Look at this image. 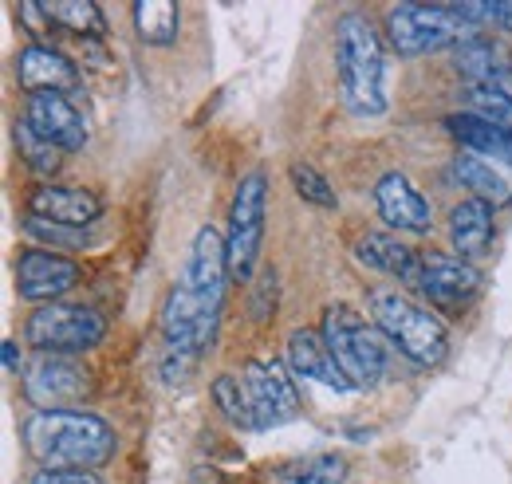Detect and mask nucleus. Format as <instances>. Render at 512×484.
Masks as SVG:
<instances>
[{
    "instance_id": "13",
    "label": "nucleus",
    "mask_w": 512,
    "mask_h": 484,
    "mask_svg": "<svg viewBox=\"0 0 512 484\" xmlns=\"http://www.w3.org/2000/svg\"><path fill=\"white\" fill-rule=\"evenodd\" d=\"M16 75L28 95H71L79 91V67L52 44H28L16 56Z\"/></svg>"
},
{
    "instance_id": "2",
    "label": "nucleus",
    "mask_w": 512,
    "mask_h": 484,
    "mask_svg": "<svg viewBox=\"0 0 512 484\" xmlns=\"http://www.w3.org/2000/svg\"><path fill=\"white\" fill-rule=\"evenodd\" d=\"M24 449L44 469L95 473L115 453L111 425L83 410H36L24 422Z\"/></svg>"
},
{
    "instance_id": "34",
    "label": "nucleus",
    "mask_w": 512,
    "mask_h": 484,
    "mask_svg": "<svg viewBox=\"0 0 512 484\" xmlns=\"http://www.w3.org/2000/svg\"><path fill=\"white\" fill-rule=\"evenodd\" d=\"M4 370L8 374H20V351H16L12 339H4Z\"/></svg>"
},
{
    "instance_id": "9",
    "label": "nucleus",
    "mask_w": 512,
    "mask_h": 484,
    "mask_svg": "<svg viewBox=\"0 0 512 484\" xmlns=\"http://www.w3.org/2000/svg\"><path fill=\"white\" fill-rule=\"evenodd\" d=\"M24 390L40 410H67L71 402L91 398V374L71 355H40L24 374Z\"/></svg>"
},
{
    "instance_id": "33",
    "label": "nucleus",
    "mask_w": 512,
    "mask_h": 484,
    "mask_svg": "<svg viewBox=\"0 0 512 484\" xmlns=\"http://www.w3.org/2000/svg\"><path fill=\"white\" fill-rule=\"evenodd\" d=\"M485 24H497V28H509L512 32V0L485 4Z\"/></svg>"
},
{
    "instance_id": "31",
    "label": "nucleus",
    "mask_w": 512,
    "mask_h": 484,
    "mask_svg": "<svg viewBox=\"0 0 512 484\" xmlns=\"http://www.w3.org/2000/svg\"><path fill=\"white\" fill-rule=\"evenodd\" d=\"M16 16H20V20H24V28L32 32V44H48V40H44V36H48V24H44V20H52V16H48V8H44V4L24 0V4L16 8Z\"/></svg>"
},
{
    "instance_id": "27",
    "label": "nucleus",
    "mask_w": 512,
    "mask_h": 484,
    "mask_svg": "<svg viewBox=\"0 0 512 484\" xmlns=\"http://www.w3.org/2000/svg\"><path fill=\"white\" fill-rule=\"evenodd\" d=\"M347 481V461L339 453H320V457H308V461H296L288 465L276 484H343Z\"/></svg>"
},
{
    "instance_id": "21",
    "label": "nucleus",
    "mask_w": 512,
    "mask_h": 484,
    "mask_svg": "<svg viewBox=\"0 0 512 484\" xmlns=\"http://www.w3.org/2000/svg\"><path fill=\"white\" fill-rule=\"evenodd\" d=\"M453 174H457V182L465 185L473 197L489 201L493 209L512 201V170L501 166V162H489V158H481V154L461 150V154L453 158Z\"/></svg>"
},
{
    "instance_id": "5",
    "label": "nucleus",
    "mask_w": 512,
    "mask_h": 484,
    "mask_svg": "<svg viewBox=\"0 0 512 484\" xmlns=\"http://www.w3.org/2000/svg\"><path fill=\"white\" fill-rule=\"evenodd\" d=\"M323 343L331 347L339 370L347 374V382L355 390H371L379 386L386 374V339L379 327H371L355 307L347 303H331L320 319Z\"/></svg>"
},
{
    "instance_id": "17",
    "label": "nucleus",
    "mask_w": 512,
    "mask_h": 484,
    "mask_svg": "<svg viewBox=\"0 0 512 484\" xmlns=\"http://www.w3.org/2000/svg\"><path fill=\"white\" fill-rule=\"evenodd\" d=\"M99 213H103L99 197L91 189H79V185H40L28 197V217L71 225V229H87Z\"/></svg>"
},
{
    "instance_id": "10",
    "label": "nucleus",
    "mask_w": 512,
    "mask_h": 484,
    "mask_svg": "<svg viewBox=\"0 0 512 484\" xmlns=\"http://www.w3.org/2000/svg\"><path fill=\"white\" fill-rule=\"evenodd\" d=\"M245 386L253 394V410L260 429L292 422L300 414V394H296V378L292 366L284 363H249L245 366Z\"/></svg>"
},
{
    "instance_id": "29",
    "label": "nucleus",
    "mask_w": 512,
    "mask_h": 484,
    "mask_svg": "<svg viewBox=\"0 0 512 484\" xmlns=\"http://www.w3.org/2000/svg\"><path fill=\"white\" fill-rule=\"evenodd\" d=\"M24 233L40 244H56V248H87L91 233L87 229H71L56 221H40V217H24Z\"/></svg>"
},
{
    "instance_id": "7",
    "label": "nucleus",
    "mask_w": 512,
    "mask_h": 484,
    "mask_svg": "<svg viewBox=\"0 0 512 484\" xmlns=\"http://www.w3.org/2000/svg\"><path fill=\"white\" fill-rule=\"evenodd\" d=\"M24 335L40 355H79L107 339V319L83 303H44L28 315Z\"/></svg>"
},
{
    "instance_id": "30",
    "label": "nucleus",
    "mask_w": 512,
    "mask_h": 484,
    "mask_svg": "<svg viewBox=\"0 0 512 484\" xmlns=\"http://www.w3.org/2000/svg\"><path fill=\"white\" fill-rule=\"evenodd\" d=\"M469 107H473V115H481V119L497 122V126H505L512 130V95L505 91H493V87H469Z\"/></svg>"
},
{
    "instance_id": "18",
    "label": "nucleus",
    "mask_w": 512,
    "mask_h": 484,
    "mask_svg": "<svg viewBox=\"0 0 512 484\" xmlns=\"http://www.w3.org/2000/svg\"><path fill=\"white\" fill-rule=\"evenodd\" d=\"M453 67L469 79V87H493L512 95V60L505 48H497L485 36H473L453 48Z\"/></svg>"
},
{
    "instance_id": "23",
    "label": "nucleus",
    "mask_w": 512,
    "mask_h": 484,
    "mask_svg": "<svg viewBox=\"0 0 512 484\" xmlns=\"http://www.w3.org/2000/svg\"><path fill=\"white\" fill-rule=\"evenodd\" d=\"M130 16H134V32L138 40L146 44H174L178 40V24H182V12L174 0H134L130 4Z\"/></svg>"
},
{
    "instance_id": "32",
    "label": "nucleus",
    "mask_w": 512,
    "mask_h": 484,
    "mask_svg": "<svg viewBox=\"0 0 512 484\" xmlns=\"http://www.w3.org/2000/svg\"><path fill=\"white\" fill-rule=\"evenodd\" d=\"M32 484H103L95 473H75V469H40Z\"/></svg>"
},
{
    "instance_id": "16",
    "label": "nucleus",
    "mask_w": 512,
    "mask_h": 484,
    "mask_svg": "<svg viewBox=\"0 0 512 484\" xmlns=\"http://www.w3.org/2000/svg\"><path fill=\"white\" fill-rule=\"evenodd\" d=\"M288 366H292L296 378L316 382L323 390H339V394H343V390H355V386L347 382V374L339 370V363H335L331 347L323 343V335L312 331V327L292 331V339H288Z\"/></svg>"
},
{
    "instance_id": "11",
    "label": "nucleus",
    "mask_w": 512,
    "mask_h": 484,
    "mask_svg": "<svg viewBox=\"0 0 512 484\" xmlns=\"http://www.w3.org/2000/svg\"><path fill=\"white\" fill-rule=\"evenodd\" d=\"M418 288L426 292V300L434 303V307L457 315V311H465V303L477 296L481 272L469 260H461V256L430 252V256H422V280H418Z\"/></svg>"
},
{
    "instance_id": "22",
    "label": "nucleus",
    "mask_w": 512,
    "mask_h": 484,
    "mask_svg": "<svg viewBox=\"0 0 512 484\" xmlns=\"http://www.w3.org/2000/svg\"><path fill=\"white\" fill-rule=\"evenodd\" d=\"M355 256L367 268L386 272V276H394L402 284H418L422 280V260L406 244H398V237H390V233H367L363 241L355 244Z\"/></svg>"
},
{
    "instance_id": "6",
    "label": "nucleus",
    "mask_w": 512,
    "mask_h": 484,
    "mask_svg": "<svg viewBox=\"0 0 512 484\" xmlns=\"http://www.w3.org/2000/svg\"><path fill=\"white\" fill-rule=\"evenodd\" d=\"M473 36H477V24H469L457 12V4H398L386 16V40L402 60L457 48Z\"/></svg>"
},
{
    "instance_id": "4",
    "label": "nucleus",
    "mask_w": 512,
    "mask_h": 484,
    "mask_svg": "<svg viewBox=\"0 0 512 484\" xmlns=\"http://www.w3.org/2000/svg\"><path fill=\"white\" fill-rule=\"evenodd\" d=\"M371 315L383 339H390V347H398L410 363L426 366V370L446 363V323L430 307H418L414 300L398 296L394 288H371Z\"/></svg>"
},
{
    "instance_id": "1",
    "label": "nucleus",
    "mask_w": 512,
    "mask_h": 484,
    "mask_svg": "<svg viewBox=\"0 0 512 484\" xmlns=\"http://www.w3.org/2000/svg\"><path fill=\"white\" fill-rule=\"evenodd\" d=\"M229 248L213 225H201L193 237L190 260L182 280L170 288L162 307V339H166V382H182L193 370L197 355L213 343L221 307H225V284H229Z\"/></svg>"
},
{
    "instance_id": "24",
    "label": "nucleus",
    "mask_w": 512,
    "mask_h": 484,
    "mask_svg": "<svg viewBox=\"0 0 512 484\" xmlns=\"http://www.w3.org/2000/svg\"><path fill=\"white\" fill-rule=\"evenodd\" d=\"M213 402H217V410L237 425V429H260L253 410V394L245 386V374H221V378H213Z\"/></svg>"
},
{
    "instance_id": "14",
    "label": "nucleus",
    "mask_w": 512,
    "mask_h": 484,
    "mask_svg": "<svg viewBox=\"0 0 512 484\" xmlns=\"http://www.w3.org/2000/svg\"><path fill=\"white\" fill-rule=\"evenodd\" d=\"M28 126L64 154L87 146V122L67 103V95H28Z\"/></svg>"
},
{
    "instance_id": "26",
    "label": "nucleus",
    "mask_w": 512,
    "mask_h": 484,
    "mask_svg": "<svg viewBox=\"0 0 512 484\" xmlns=\"http://www.w3.org/2000/svg\"><path fill=\"white\" fill-rule=\"evenodd\" d=\"M44 8H48V16H52L60 28L75 32V36H103V32H107L103 12H99L95 0H52V4H44Z\"/></svg>"
},
{
    "instance_id": "25",
    "label": "nucleus",
    "mask_w": 512,
    "mask_h": 484,
    "mask_svg": "<svg viewBox=\"0 0 512 484\" xmlns=\"http://www.w3.org/2000/svg\"><path fill=\"white\" fill-rule=\"evenodd\" d=\"M12 138H16V150H20V158L40 174V178H52L56 170H60V162H64V150L60 146H52V142H44L28 119H20L12 126Z\"/></svg>"
},
{
    "instance_id": "19",
    "label": "nucleus",
    "mask_w": 512,
    "mask_h": 484,
    "mask_svg": "<svg viewBox=\"0 0 512 484\" xmlns=\"http://www.w3.org/2000/svg\"><path fill=\"white\" fill-rule=\"evenodd\" d=\"M449 241H453L461 260L473 264L489 248V241H493V205L481 201V197L457 201L453 213H449Z\"/></svg>"
},
{
    "instance_id": "28",
    "label": "nucleus",
    "mask_w": 512,
    "mask_h": 484,
    "mask_svg": "<svg viewBox=\"0 0 512 484\" xmlns=\"http://www.w3.org/2000/svg\"><path fill=\"white\" fill-rule=\"evenodd\" d=\"M288 178H292V189H296L308 205H320V209H335V205H339L331 182L323 178L312 162H292V166H288Z\"/></svg>"
},
{
    "instance_id": "12",
    "label": "nucleus",
    "mask_w": 512,
    "mask_h": 484,
    "mask_svg": "<svg viewBox=\"0 0 512 484\" xmlns=\"http://www.w3.org/2000/svg\"><path fill=\"white\" fill-rule=\"evenodd\" d=\"M79 284V264L67 260L60 252H44V248H28L16 260V288L20 296L32 303H60L64 292Z\"/></svg>"
},
{
    "instance_id": "15",
    "label": "nucleus",
    "mask_w": 512,
    "mask_h": 484,
    "mask_svg": "<svg viewBox=\"0 0 512 484\" xmlns=\"http://www.w3.org/2000/svg\"><path fill=\"white\" fill-rule=\"evenodd\" d=\"M375 205H379V213H383V221L390 229L430 233V225H434L430 201L410 185L406 174H383L379 185H375Z\"/></svg>"
},
{
    "instance_id": "20",
    "label": "nucleus",
    "mask_w": 512,
    "mask_h": 484,
    "mask_svg": "<svg viewBox=\"0 0 512 484\" xmlns=\"http://www.w3.org/2000/svg\"><path fill=\"white\" fill-rule=\"evenodd\" d=\"M446 130L469 150V154H481L489 162H501L512 170V130L497 126V122L481 119V115H449Z\"/></svg>"
},
{
    "instance_id": "8",
    "label": "nucleus",
    "mask_w": 512,
    "mask_h": 484,
    "mask_svg": "<svg viewBox=\"0 0 512 484\" xmlns=\"http://www.w3.org/2000/svg\"><path fill=\"white\" fill-rule=\"evenodd\" d=\"M264 209H268V178L264 170H249L237 193H233V209H229V233H225V248H229V276L233 280H249L260 256V241H264Z\"/></svg>"
},
{
    "instance_id": "3",
    "label": "nucleus",
    "mask_w": 512,
    "mask_h": 484,
    "mask_svg": "<svg viewBox=\"0 0 512 484\" xmlns=\"http://www.w3.org/2000/svg\"><path fill=\"white\" fill-rule=\"evenodd\" d=\"M335 71L347 111L355 119H379L386 111V56L375 24L359 12L335 24Z\"/></svg>"
}]
</instances>
